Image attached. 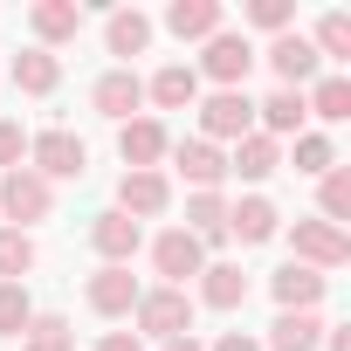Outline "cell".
Masks as SVG:
<instances>
[{
	"label": "cell",
	"mask_w": 351,
	"mask_h": 351,
	"mask_svg": "<svg viewBox=\"0 0 351 351\" xmlns=\"http://www.w3.org/2000/svg\"><path fill=\"white\" fill-rule=\"evenodd\" d=\"M289 14H296L289 0H255V8H248V21H255V28H276V35L289 28Z\"/></svg>",
	"instance_id": "34"
},
{
	"label": "cell",
	"mask_w": 351,
	"mask_h": 351,
	"mask_svg": "<svg viewBox=\"0 0 351 351\" xmlns=\"http://www.w3.org/2000/svg\"><path fill=\"white\" fill-rule=\"evenodd\" d=\"M138 324L152 337H186L193 330V296L186 289H145L138 296Z\"/></svg>",
	"instance_id": "3"
},
{
	"label": "cell",
	"mask_w": 351,
	"mask_h": 351,
	"mask_svg": "<svg viewBox=\"0 0 351 351\" xmlns=\"http://www.w3.org/2000/svg\"><path fill=\"white\" fill-rule=\"evenodd\" d=\"M200 131H207V145H214V138H248V131H255L248 90H214V97L200 104Z\"/></svg>",
	"instance_id": "4"
},
{
	"label": "cell",
	"mask_w": 351,
	"mask_h": 351,
	"mask_svg": "<svg viewBox=\"0 0 351 351\" xmlns=\"http://www.w3.org/2000/svg\"><path fill=\"white\" fill-rule=\"evenodd\" d=\"M97 351H145V344H138V337H131V330H110V337H104V344H97Z\"/></svg>",
	"instance_id": "37"
},
{
	"label": "cell",
	"mask_w": 351,
	"mask_h": 351,
	"mask_svg": "<svg viewBox=\"0 0 351 351\" xmlns=\"http://www.w3.org/2000/svg\"><path fill=\"white\" fill-rule=\"evenodd\" d=\"M276 165H282V152H276V138H262V131H248V138H234V158H228V172H241V180H269Z\"/></svg>",
	"instance_id": "19"
},
{
	"label": "cell",
	"mask_w": 351,
	"mask_h": 351,
	"mask_svg": "<svg viewBox=\"0 0 351 351\" xmlns=\"http://www.w3.org/2000/svg\"><path fill=\"white\" fill-rule=\"evenodd\" d=\"M104 42H110V56H145V49H152V21H145L138 8H124V14H110Z\"/></svg>",
	"instance_id": "24"
},
{
	"label": "cell",
	"mask_w": 351,
	"mask_h": 351,
	"mask_svg": "<svg viewBox=\"0 0 351 351\" xmlns=\"http://www.w3.org/2000/svg\"><path fill=\"white\" fill-rule=\"evenodd\" d=\"M324 344H330V351H351V330H330Z\"/></svg>",
	"instance_id": "38"
},
{
	"label": "cell",
	"mask_w": 351,
	"mask_h": 351,
	"mask_svg": "<svg viewBox=\"0 0 351 351\" xmlns=\"http://www.w3.org/2000/svg\"><path fill=\"white\" fill-rule=\"evenodd\" d=\"M28 351H76V330L62 324V317H28Z\"/></svg>",
	"instance_id": "30"
},
{
	"label": "cell",
	"mask_w": 351,
	"mask_h": 351,
	"mask_svg": "<svg viewBox=\"0 0 351 351\" xmlns=\"http://www.w3.org/2000/svg\"><path fill=\"white\" fill-rule=\"evenodd\" d=\"M269 289H276V303H282V310H317V303H324V276H317V269H303V262L276 269V282H269Z\"/></svg>",
	"instance_id": "18"
},
{
	"label": "cell",
	"mask_w": 351,
	"mask_h": 351,
	"mask_svg": "<svg viewBox=\"0 0 351 351\" xmlns=\"http://www.w3.org/2000/svg\"><path fill=\"white\" fill-rule=\"evenodd\" d=\"M317 200H324V221L337 228V221L351 214V172H337V165H330V172H324V186H317Z\"/></svg>",
	"instance_id": "32"
},
{
	"label": "cell",
	"mask_w": 351,
	"mask_h": 351,
	"mask_svg": "<svg viewBox=\"0 0 351 351\" xmlns=\"http://www.w3.org/2000/svg\"><path fill=\"white\" fill-rule=\"evenodd\" d=\"M165 351H200V344L193 337H165Z\"/></svg>",
	"instance_id": "39"
},
{
	"label": "cell",
	"mask_w": 351,
	"mask_h": 351,
	"mask_svg": "<svg viewBox=\"0 0 351 351\" xmlns=\"http://www.w3.org/2000/svg\"><path fill=\"white\" fill-rule=\"evenodd\" d=\"M28 172H42V180H83V165H90V152H83V138L76 131H42V138H28Z\"/></svg>",
	"instance_id": "2"
},
{
	"label": "cell",
	"mask_w": 351,
	"mask_h": 351,
	"mask_svg": "<svg viewBox=\"0 0 351 351\" xmlns=\"http://www.w3.org/2000/svg\"><path fill=\"white\" fill-rule=\"evenodd\" d=\"M14 83H21L28 97H49V90L62 83V62H56L49 49H28V56H14Z\"/></svg>",
	"instance_id": "25"
},
{
	"label": "cell",
	"mask_w": 351,
	"mask_h": 351,
	"mask_svg": "<svg viewBox=\"0 0 351 351\" xmlns=\"http://www.w3.org/2000/svg\"><path fill=\"white\" fill-rule=\"evenodd\" d=\"M172 165H180L186 180L200 186V193H214V186L228 180V158H221V152H214L207 138H186V145H172Z\"/></svg>",
	"instance_id": "13"
},
{
	"label": "cell",
	"mask_w": 351,
	"mask_h": 351,
	"mask_svg": "<svg viewBox=\"0 0 351 351\" xmlns=\"http://www.w3.org/2000/svg\"><path fill=\"white\" fill-rule=\"evenodd\" d=\"M289 248H296L310 269H337V262L351 255L344 228H330V221H296V228H289Z\"/></svg>",
	"instance_id": "7"
},
{
	"label": "cell",
	"mask_w": 351,
	"mask_h": 351,
	"mask_svg": "<svg viewBox=\"0 0 351 351\" xmlns=\"http://www.w3.org/2000/svg\"><path fill=\"white\" fill-rule=\"evenodd\" d=\"M49 207H56V193H49V180H42V172L14 165L8 180H0V214H8L21 234H28V221H49Z\"/></svg>",
	"instance_id": "1"
},
{
	"label": "cell",
	"mask_w": 351,
	"mask_h": 351,
	"mask_svg": "<svg viewBox=\"0 0 351 351\" xmlns=\"http://www.w3.org/2000/svg\"><path fill=\"white\" fill-rule=\"evenodd\" d=\"M152 262H158L165 289H186V276H200V269H207V248H200L186 228H172V234H158V241H152Z\"/></svg>",
	"instance_id": "5"
},
{
	"label": "cell",
	"mask_w": 351,
	"mask_h": 351,
	"mask_svg": "<svg viewBox=\"0 0 351 351\" xmlns=\"http://www.w3.org/2000/svg\"><path fill=\"white\" fill-rule=\"evenodd\" d=\"M214 351H262V344H255V337H241V330H221V344H214Z\"/></svg>",
	"instance_id": "36"
},
{
	"label": "cell",
	"mask_w": 351,
	"mask_h": 351,
	"mask_svg": "<svg viewBox=\"0 0 351 351\" xmlns=\"http://www.w3.org/2000/svg\"><path fill=\"white\" fill-rule=\"evenodd\" d=\"M90 104H97L104 117H117V124H131V110L145 104V83H138L131 69H110V76H104V83L90 90Z\"/></svg>",
	"instance_id": "15"
},
{
	"label": "cell",
	"mask_w": 351,
	"mask_h": 351,
	"mask_svg": "<svg viewBox=\"0 0 351 351\" xmlns=\"http://www.w3.org/2000/svg\"><path fill=\"white\" fill-rule=\"evenodd\" d=\"M296 172H317V180H324V172H330V138L303 131V138H296Z\"/></svg>",
	"instance_id": "33"
},
{
	"label": "cell",
	"mask_w": 351,
	"mask_h": 351,
	"mask_svg": "<svg viewBox=\"0 0 351 351\" xmlns=\"http://www.w3.org/2000/svg\"><path fill=\"white\" fill-rule=\"evenodd\" d=\"M165 28L180 35V42H214L221 35V0H172Z\"/></svg>",
	"instance_id": "12"
},
{
	"label": "cell",
	"mask_w": 351,
	"mask_h": 351,
	"mask_svg": "<svg viewBox=\"0 0 351 351\" xmlns=\"http://www.w3.org/2000/svg\"><path fill=\"white\" fill-rule=\"evenodd\" d=\"M28 317H35L28 289H21V282H0V337H21V330H28Z\"/></svg>",
	"instance_id": "31"
},
{
	"label": "cell",
	"mask_w": 351,
	"mask_h": 351,
	"mask_svg": "<svg viewBox=\"0 0 351 351\" xmlns=\"http://www.w3.org/2000/svg\"><path fill=\"white\" fill-rule=\"evenodd\" d=\"M269 69L282 76V90H303V83L317 76V49H310L303 35H276V49H269Z\"/></svg>",
	"instance_id": "14"
},
{
	"label": "cell",
	"mask_w": 351,
	"mask_h": 351,
	"mask_svg": "<svg viewBox=\"0 0 351 351\" xmlns=\"http://www.w3.org/2000/svg\"><path fill=\"white\" fill-rule=\"evenodd\" d=\"M200 69H207L221 90H241V83H248V69H255V49H248V35H228V28H221V35L207 42Z\"/></svg>",
	"instance_id": "6"
},
{
	"label": "cell",
	"mask_w": 351,
	"mask_h": 351,
	"mask_svg": "<svg viewBox=\"0 0 351 351\" xmlns=\"http://www.w3.org/2000/svg\"><path fill=\"white\" fill-rule=\"evenodd\" d=\"M165 200H172L165 172H124V180H117V214H131V221L165 214Z\"/></svg>",
	"instance_id": "10"
},
{
	"label": "cell",
	"mask_w": 351,
	"mask_h": 351,
	"mask_svg": "<svg viewBox=\"0 0 351 351\" xmlns=\"http://www.w3.org/2000/svg\"><path fill=\"white\" fill-rule=\"evenodd\" d=\"M35 269V241L21 228H0V282H21Z\"/></svg>",
	"instance_id": "28"
},
{
	"label": "cell",
	"mask_w": 351,
	"mask_h": 351,
	"mask_svg": "<svg viewBox=\"0 0 351 351\" xmlns=\"http://www.w3.org/2000/svg\"><path fill=\"white\" fill-rule=\"evenodd\" d=\"M117 152H124V165H131V172H152V158H165V152H172V138H165V124H158V117H131V124H117Z\"/></svg>",
	"instance_id": "8"
},
{
	"label": "cell",
	"mask_w": 351,
	"mask_h": 351,
	"mask_svg": "<svg viewBox=\"0 0 351 351\" xmlns=\"http://www.w3.org/2000/svg\"><path fill=\"white\" fill-rule=\"evenodd\" d=\"M200 303H207V310H241V303H248V276H241L234 262H207V269H200Z\"/></svg>",
	"instance_id": "16"
},
{
	"label": "cell",
	"mask_w": 351,
	"mask_h": 351,
	"mask_svg": "<svg viewBox=\"0 0 351 351\" xmlns=\"http://www.w3.org/2000/svg\"><path fill=\"white\" fill-rule=\"evenodd\" d=\"M255 110H262V124H269L262 138H282V131H296V138H303V117H310V110H303V90H276V97H269V104H255Z\"/></svg>",
	"instance_id": "26"
},
{
	"label": "cell",
	"mask_w": 351,
	"mask_h": 351,
	"mask_svg": "<svg viewBox=\"0 0 351 351\" xmlns=\"http://www.w3.org/2000/svg\"><path fill=\"white\" fill-rule=\"evenodd\" d=\"M21 152H28V131H21V124H0V165L14 172V158H21Z\"/></svg>",
	"instance_id": "35"
},
{
	"label": "cell",
	"mask_w": 351,
	"mask_h": 351,
	"mask_svg": "<svg viewBox=\"0 0 351 351\" xmlns=\"http://www.w3.org/2000/svg\"><path fill=\"white\" fill-rule=\"evenodd\" d=\"M310 49H317V62H324V56H330V62H344V56H351V14H324Z\"/></svg>",
	"instance_id": "29"
},
{
	"label": "cell",
	"mask_w": 351,
	"mask_h": 351,
	"mask_svg": "<svg viewBox=\"0 0 351 351\" xmlns=\"http://www.w3.org/2000/svg\"><path fill=\"white\" fill-rule=\"evenodd\" d=\"M90 241H97V255H104L110 269H124V262L138 255V241H145V234H138V221H131V214H117V207H110V214H97V221H90Z\"/></svg>",
	"instance_id": "11"
},
{
	"label": "cell",
	"mask_w": 351,
	"mask_h": 351,
	"mask_svg": "<svg viewBox=\"0 0 351 351\" xmlns=\"http://www.w3.org/2000/svg\"><path fill=\"white\" fill-rule=\"evenodd\" d=\"M138 296H145V289H138L131 269H110V262H104V269L90 276V310H97V317H131Z\"/></svg>",
	"instance_id": "9"
},
{
	"label": "cell",
	"mask_w": 351,
	"mask_h": 351,
	"mask_svg": "<svg viewBox=\"0 0 351 351\" xmlns=\"http://www.w3.org/2000/svg\"><path fill=\"white\" fill-rule=\"evenodd\" d=\"M28 21H35L42 42H76V35H83V8H76V0H42Z\"/></svg>",
	"instance_id": "21"
},
{
	"label": "cell",
	"mask_w": 351,
	"mask_h": 351,
	"mask_svg": "<svg viewBox=\"0 0 351 351\" xmlns=\"http://www.w3.org/2000/svg\"><path fill=\"white\" fill-rule=\"evenodd\" d=\"M186 221H193L186 234H193L200 248H207V241H228V200H221V193H193V200H186Z\"/></svg>",
	"instance_id": "22"
},
{
	"label": "cell",
	"mask_w": 351,
	"mask_h": 351,
	"mask_svg": "<svg viewBox=\"0 0 351 351\" xmlns=\"http://www.w3.org/2000/svg\"><path fill=\"white\" fill-rule=\"evenodd\" d=\"M145 97H152L158 110H193V97H200V69L172 62V69H158V76L145 83Z\"/></svg>",
	"instance_id": "17"
},
{
	"label": "cell",
	"mask_w": 351,
	"mask_h": 351,
	"mask_svg": "<svg viewBox=\"0 0 351 351\" xmlns=\"http://www.w3.org/2000/svg\"><path fill=\"white\" fill-rule=\"evenodd\" d=\"M303 110H317L324 124H337V117H351V83L344 76H324L310 97H303Z\"/></svg>",
	"instance_id": "27"
},
{
	"label": "cell",
	"mask_w": 351,
	"mask_h": 351,
	"mask_svg": "<svg viewBox=\"0 0 351 351\" xmlns=\"http://www.w3.org/2000/svg\"><path fill=\"white\" fill-rule=\"evenodd\" d=\"M276 228H282V214H276L269 200H241V207H228V234H241V248L269 241Z\"/></svg>",
	"instance_id": "20"
},
{
	"label": "cell",
	"mask_w": 351,
	"mask_h": 351,
	"mask_svg": "<svg viewBox=\"0 0 351 351\" xmlns=\"http://www.w3.org/2000/svg\"><path fill=\"white\" fill-rule=\"evenodd\" d=\"M269 344H276V351H317V344H324V324H317L310 310H282L276 330H269Z\"/></svg>",
	"instance_id": "23"
}]
</instances>
